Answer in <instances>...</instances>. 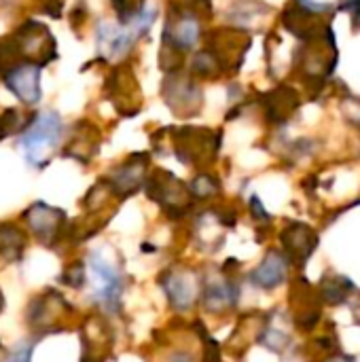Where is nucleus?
<instances>
[{
	"mask_svg": "<svg viewBox=\"0 0 360 362\" xmlns=\"http://www.w3.org/2000/svg\"><path fill=\"white\" fill-rule=\"evenodd\" d=\"M62 134H64V125L57 112L47 110L36 115L19 138L28 163L34 168H42L49 161V155L59 146Z\"/></svg>",
	"mask_w": 360,
	"mask_h": 362,
	"instance_id": "f257e3e1",
	"label": "nucleus"
},
{
	"mask_svg": "<svg viewBox=\"0 0 360 362\" xmlns=\"http://www.w3.org/2000/svg\"><path fill=\"white\" fill-rule=\"evenodd\" d=\"M89 267L93 274V291L95 299L102 305V310H108V314H115L121 303V291H123V280L119 269L102 255V252H91L89 257Z\"/></svg>",
	"mask_w": 360,
	"mask_h": 362,
	"instance_id": "f03ea898",
	"label": "nucleus"
},
{
	"mask_svg": "<svg viewBox=\"0 0 360 362\" xmlns=\"http://www.w3.org/2000/svg\"><path fill=\"white\" fill-rule=\"evenodd\" d=\"M282 252L291 263L306 265L318 248V233L306 223H289L280 233Z\"/></svg>",
	"mask_w": 360,
	"mask_h": 362,
	"instance_id": "7ed1b4c3",
	"label": "nucleus"
},
{
	"mask_svg": "<svg viewBox=\"0 0 360 362\" xmlns=\"http://www.w3.org/2000/svg\"><path fill=\"white\" fill-rule=\"evenodd\" d=\"M293 305H295V322L303 331L316 329V325L323 318V301L318 297V291L312 288V284L301 276L295 282L293 288Z\"/></svg>",
	"mask_w": 360,
	"mask_h": 362,
	"instance_id": "20e7f679",
	"label": "nucleus"
},
{
	"mask_svg": "<svg viewBox=\"0 0 360 362\" xmlns=\"http://www.w3.org/2000/svg\"><path fill=\"white\" fill-rule=\"evenodd\" d=\"M40 66L38 64H17L4 72V85L23 102L36 104L40 100Z\"/></svg>",
	"mask_w": 360,
	"mask_h": 362,
	"instance_id": "39448f33",
	"label": "nucleus"
},
{
	"mask_svg": "<svg viewBox=\"0 0 360 362\" xmlns=\"http://www.w3.org/2000/svg\"><path fill=\"white\" fill-rule=\"evenodd\" d=\"M199 38V21L195 19L193 13L182 11L172 15L170 13V21L166 25V34L163 40L166 45H170L168 49H176V51H187L191 49Z\"/></svg>",
	"mask_w": 360,
	"mask_h": 362,
	"instance_id": "423d86ee",
	"label": "nucleus"
},
{
	"mask_svg": "<svg viewBox=\"0 0 360 362\" xmlns=\"http://www.w3.org/2000/svg\"><path fill=\"white\" fill-rule=\"evenodd\" d=\"M289 265L291 261L284 257V252L280 250H269L267 257L261 261V265L250 274V282L257 286V288H263V291H274L278 288L286 276H289Z\"/></svg>",
	"mask_w": 360,
	"mask_h": 362,
	"instance_id": "0eeeda50",
	"label": "nucleus"
},
{
	"mask_svg": "<svg viewBox=\"0 0 360 362\" xmlns=\"http://www.w3.org/2000/svg\"><path fill=\"white\" fill-rule=\"evenodd\" d=\"M161 286L168 295V301L170 305L176 310V312H187L195 297H197V286H195V280L182 272H170V276L161 278Z\"/></svg>",
	"mask_w": 360,
	"mask_h": 362,
	"instance_id": "6e6552de",
	"label": "nucleus"
},
{
	"mask_svg": "<svg viewBox=\"0 0 360 362\" xmlns=\"http://www.w3.org/2000/svg\"><path fill=\"white\" fill-rule=\"evenodd\" d=\"M64 212L57 210V208H49L45 204H36L32 206L28 212H25V221L32 229V233L38 238V240H51L55 238V233L59 231V225L64 221Z\"/></svg>",
	"mask_w": 360,
	"mask_h": 362,
	"instance_id": "1a4fd4ad",
	"label": "nucleus"
},
{
	"mask_svg": "<svg viewBox=\"0 0 360 362\" xmlns=\"http://www.w3.org/2000/svg\"><path fill=\"white\" fill-rule=\"evenodd\" d=\"M238 297H240V288L231 280H210L208 284H204V293H202L204 308H208L212 314L233 308L238 303Z\"/></svg>",
	"mask_w": 360,
	"mask_h": 362,
	"instance_id": "9d476101",
	"label": "nucleus"
},
{
	"mask_svg": "<svg viewBox=\"0 0 360 362\" xmlns=\"http://www.w3.org/2000/svg\"><path fill=\"white\" fill-rule=\"evenodd\" d=\"M354 291H356L354 282L350 278L337 276V274H325L323 280L318 282V297L323 303H329V305L346 303Z\"/></svg>",
	"mask_w": 360,
	"mask_h": 362,
	"instance_id": "9b49d317",
	"label": "nucleus"
},
{
	"mask_svg": "<svg viewBox=\"0 0 360 362\" xmlns=\"http://www.w3.org/2000/svg\"><path fill=\"white\" fill-rule=\"evenodd\" d=\"M297 106H299V98L291 87H278L276 91L267 93V100H265L267 117L276 123L286 121L289 115H293Z\"/></svg>",
	"mask_w": 360,
	"mask_h": 362,
	"instance_id": "f8f14e48",
	"label": "nucleus"
},
{
	"mask_svg": "<svg viewBox=\"0 0 360 362\" xmlns=\"http://www.w3.org/2000/svg\"><path fill=\"white\" fill-rule=\"evenodd\" d=\"M142 178H144V165H138L134 161H127L125 165H121L112 174L110 185H112V191L115 193H119V195L125 197V195H132L140 187Z\"/></svg>",
	"mask_w": 360,
	"mask_h": 362,
	"instance_id": "ddd939ff",
	"label": "nucleus"
},
{
	"mask_svg": "<svg viewBox=\"0 0 360 362\" xmlns=\"http://www.w3.org/2000/svg\"><path fill=\"white\" fill-rule=\"evenodd\" d=\"M191 83V81H189ZM187 81H172V83H168V87L166 89H172V91H166V98H168V104H170V108H174V110H178L180 108V104L191 112V102H195L197 106H199V89L197 87H193V85H189Z\"/></svg>",
	"mask_w": 360,
	"mask_h": 362,
	"instance_id": "4468645a",
	"label": "nucleus"
},
{
	"mask_svg": "<svg viewBox=\"0 0 360 362\" xmlns=\"http://www.w3.org/2000/svg\"><path fill=\"white\" fill-rule=\"evenodd\" d=\"M25 248V238L15 225H0V252L6 259H17L21 250Z\"/></svg>",
	"mask_w": 360,
	"mask_h": 362,
	"instance_id": "2eb2a0df",
	"label": "nucleus"
},
{
	"mask_svg": "<svg viewBox=\"0 0 360 362\" xmlns=\"http://www.w3.org/2000/svg\"><path fill=\"white\" fill-rule=\"evenodd\" d=\"M259 341L265 346V348H269V350H274V352H282L286 346H289V341H291V337L286 335V333H282V331H278V329H274V327H263V331H261V337H259Z\"/></svg>",
	"mask_w": 360,
	"mask_h": 362,
	"instance_id": "dca6fc26",
	"label": "nucleus"
},
{
	"mask_svg": "<svg viewBox=\"0 0 360 362\" xmlns=\"http://www.w3.org/2000/svg\"><path fill=\"white\" fill-rule=\"evenodd\" d=\"M191 193L195 195V197H199V199H204V197H212V195H216L219 193V182L212 178V176H208V174H202V176H197L193 182H191Z\"/></svg>",
	"mask_w": 360,
	"mask_h": 362,
	"instance_id": "f3484780",
	"label": "nucleus"
},
{
	"mask_svg": "<svg viewBox=\"0 0 360 362\" xmlns=\"http://www.w3.org/2000/svg\"><path fill=\"white\" fill-rule=\"evenodd\" d=\"M68 278H66V282L72 286V288H79V286H83V282H85V267L79 263V265H72L70 267V272L66 274Z\"/></svg>",
	"mask_w": 360,
	"mask_h": 362,
	"instance_id": "a211bd4d",
	"label": "nucleus"
},
{
	"mask_svg": "<svg viewBox=\"0 0 360 362\" xmlns=\"http://www.w3.org/2000/svg\"><path fill=\"white\" fill-rule=\"evenodd\" d=\"M339 11H348L352 15V23L354 28H360V0H342Z\"/></svg>",
	"mask_w": 360,
	"mask_h": 362,
	"instance_id": "6ab92c4d",
	"label": "nucleus"
},
{
	"mask_svg": "<svg viewBox=\"0 0 360 362\" xmlns=\"http://www.w3.org/2000/svg\"><path fill=\"white\" fill-rule=\"evenodd\" d=\"M30 361H32V346H28V344L19 346V348L11 354V358H8V362H30Z\"/></svg>",
	"mask_w": 360,
	"mask_h": 362,
	"instance_id": "aec40b11",
	"label": "nucleus"
},
{
	"mask_svg": "<svg viewBox=\"0 0 360 362\" xmlns=\"http://www.w3.org/2000/svg\"><path fill=\"white\" fill-rule=\"evenodd\" d=\"M250 214H252V216H255L257 221H269V218H272V216H269V214L265 212V208L261 206V199H259L257 195H255V197L250 199Z\"/></svg>",
	"mask_w": 360,
	"mask_h": 362,
	"instance_id": "412c9836",
	"label": "nucleus"
},
{
	"mask_svg": "<svg viewBox=\"0 0 360 362\" xmlns=\"http://www.w3.org/2000/svg\"><path fill=\"white\" fill-rule=\"evenodd\" d=\"M327 362H356V358L354 356H346V354H337V356L329 358Z\"/></svg>",
	"mask_w": 360,
	"mask_h": 362,
	"instance_id": "4be33fe9",
	"label": "nucleus"
},
{
	"mask_svg": "<svg viewBox=\"0 0 360 362\" xmlns=\"http://www.w3.org/2000/svg\"><path fill=\"white\" fill-rule=\"evenodd\" d=\"M352 316H354V322H356V325H359V327H360V303H359V305H356V308H354Z\"/></svg>",
	"mask_w": 360,
	"mask_h": 362,
	"instance_id": "5701e85b",
	"label": "nucleus"
},
{
	"mask_svg": "<svg viewBox=\"0 0 360 362\" xmlns=\"http://www.w3.org/2000/svg\"><path fill=\"white\" fill-rule=\"evenodd\" d=\"M2 308H4V297H2V291H0V312H2Z\"/></svg>",
	"mask_w": 360,
	"mask_h": 362,
	"instance_id": "b1692460",
	"label": "nucleus"
},
{
	"mask_svg": "<svg viewBox=\"0 0 360 362\" xmlns=\"http://www.w3.org/2000/svg\"><path fill=\"white\" fill-rule=\"evenodd\" d=\"M359 204H360V199H359V202H354V204H352V206H359Z\"/></svg>",
	"mask_w": 360,
	"mask_h": 362,
	"instance_id": "393cba45",
	"label": "nucleus"
}]
</instances>
